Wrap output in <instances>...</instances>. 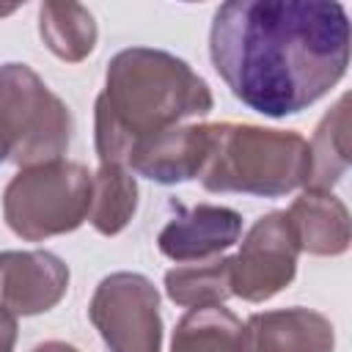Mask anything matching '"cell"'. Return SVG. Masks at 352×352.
I'll list each match as a JSON object with an SVG mask.
<instances>
[{"instance_id": "3", "label": "cell", "mask_w": 352, "mask_h": 352, "mask_svg": "<svg viewBox=\"0 0 352 352\" xmlns=\"http://www.w3.org/2000/svg\"><path fill=\"white\" fill-rule=\"evenodd\" d=\"M308 140L294 129L258 124H214V146L204 173L206 192L280 198L308 184Z\"/></svg>"}, {"instance_id": "20", "label": "cell", "mask_w": 352, "mask_h": 352, "mask_svg": "<svg viewBox=\"0 0 352 352\" xmlns=\"http://www.w3.org/2000/svg\"><path fill=\"white\" fill-rule=\"evenodd\" d=\"M6 160H8V151H6V143H3V140H0V165H3V162H6Z\"/></svg>"}, {"instance_id": "13", "label": "cell", "mask_w": 352, "mask_h": 352, "mask_svg": "<svg viewBox=\"0 0 352 352\" xmlns=\"http://www.w3.org/2000/svg\"><path fill=\"white\" fill-rule=\"evenodd\" d=\"M311 173L305 190L333 192L341 176L349 170V94H341L338 102L322 116L308 143Z\"/></svg>"}, {"instance_id": "18", "label": "cell", "mask_w": 352, "mask_h": 352, "mask_svg": "<svg viewBox=\"0 0 352 352\" xmlns=\"http://www.w3.org/2000/svg\"><path fill=\"white\" fill-rule=\"evenodd\" d=\"M16 316L0 305V352H14L16 346Z\"/></svg>"}, {"instance_id": "19", "label": "cell", "mask_w": 352, "mask_h": 352, "mask_svg": "<svg viewBox=\"0 0 352 352\" xmlns=\"http://www.w3.org/2000/svg\"><path fill=\"white\" fill-rule=\"evenodd\" d=\"M30 352H80V349L72 346V344H66V341H44V344L33 346Z\"/></svg>"}, {"instance_id": "9", "label": "cell", "mask_w": 352, "mask_h": 352, "mask_svg": "<svg viewBox=\"0 0 352 352\" xmlns=\"http://www.w3.org/2000/svg\"><path fill=\"white\" fill-rule=\"evenodd\" d=\"M69 292V267L50 250H0V305L14 316L52 311Z\"/></svg>"}, {"instance_id": "10", "label": "cell", "mask_w": 352, "mask_h": 352, "mask_svg": "<svg viewBox=\"0 0 352 352\" xmlns=\"http://www.w3.org/2000/svg\"><path fill=\"white\" fill-rule=\"evenodd\" d=\"M212 146L214 124H179L132 146L124 165L157 184H182L204 173Z\"/></svg>"}, {"instance_id": "17", "label": "cell", "mask_w": 352, "mask_h": 352, "mask_svg": "<svg viewBox=\"0 0 352 352\" xmlns=\"http://www.w3.org/2000/svg\"><path fill=\"white\" fill-rule=\"evenodd\" d=\"M162 283L168 300L182 308L223 305L231 297V256L173 267Z\"/></svg>"}, {"instance_id": "8", "label": "cell", "mask_w": 352, "mask_h": 352, "mask_svg": "<svg viewBox=\"0 0 352 352\" xmlns=\"http://www.w3.org/2000/svg\"><path fill=\"white\" fill-rule=\"evenodd\" d=\"M170 220L157 234V248L170 261H206L228 250L242 236V214L220 204L184 206L170 201Z\"/></svg>"}, {"instance_id": "16", "label": "cell", "mask_w": 352, "mask_h": 352, "mask_svg": "<svg viewBox=\"0 0 352 352\" xmlns=\"http://www.w3.org/2000/svg\"><path fill=\"white\" fill-rule=\"evenodd\" d=\"M138 179L126 165H99L91 182L88 223L102 236L121 234L138 212Z\"/></svg>"}, {"instance_id": "4", "label": "cell", "mask_w": 352, "mask_h": 352, "mask_svg": "<svg viewBox=\"0 0 352 352\" xmlns=\"http://www.w3.org/2000/svg\"><path fill=\"white\" fill-rule=\"evenodd\" d=\"M74 132L66 102L28 66H0V140L19 168L63 160Z\"/></svg>"}, {"instance_id": "12", "label": "cell", "mask_w": 352, "mask_h": 352, "mask_svg": "<svg viewBox=\"0 0 352 352\" xmlns=\"http://www.w3.org/2000/svg\"><path fill=\"white\" fill-rule=\"evenodd\" d=\"M292 234L300 253L311 256H344L352 242L349 209L336 192L305 190L286 209Z\"/></svg>"}, {"instance_id": "2", "label": "cell", "mask_w": 352, "mask_h": 352, "mask_svg": "<svg viewBox=\"0 0 352 352\" xmlns=\"http://www.w3.org/2000/svg\"><path fill=\"white\" fill-rule=\"evenodd\" d=\"M214 107L206 80L184 58L154 47L116 52L94 104V143L102 165H124L140 140L201 118Z\"/></svg>"}, {"instance_id": "1", "label": "cell", "mask_w": 352, "mask_h": 352, "mask_svg": "<svg viewBox=\"0 0 352 352\" xmlns=\"http://www.w3.org/2000/svg\"><path fill=\"white\" fill-rule=\"evenodd\" d=\"M349 38L336 0H228L212 16L209 60L245 107L286 118L344 80Z\"/></svg>"}, {"instance_id": "5", "label": "cell", "mask_w": 352, "mask_h": 352, "mask_svg": "<svg viewBox=\"0 0 352 352\" xmlns=\"http://www.w3.org/2000/svg\"><path fill=\"white\" fill-rule=\"evenodd\" d=\"M91 182L94 173L72 160L19 168L3 190V220L25 242L72 234L88 220Z\"/></svg>"}, {"instance_id": "6", "label": "cell", "mask_w": 352, "mask_h": 352, "mask_svg": "<svg viewBox=\"0 0 352 352\" xmlns=\"http://www.w3.org/2000/svg\"><path fill=\"white\" fill-rule=\"evenodd\" d=\"M88 319L107 352H162L160 292L140 272H110L94 289Z\"/></svg>"}, {"instance_id": "14", "label": "cell", "mask_w": 352, "mask_h": 352, "mask_svg": "<svg viewBox=\"0 0 352 352\" xmlns=\"http://www.w3.org/2000/svg\"><path fill=\"white\" fill-rule=\"evenodd\" d=\"M38 36L55 58L80 63L94 52L99 30L85 6L74 0H44L38 6Z\"/></svg>"}, {"instance_id": "15", "label": "cell", "mask_w": 352, "mask_h": 352, "mask_svg": "<svg viewBox=\"0 0 352 352\" xmlns=\"http://www.w3.org/2000/svg\"><path fill=\"white\" fill-rule=\"evenodd\" d=\"M170 352H248V333L226 305H201L176 322Z\"/></svg>"}, {"instance_id": "11", "label": "cell", "mask_w": 352, "mask_h": 352, "mask_svg": "<svg viewBox=\"0 0 352 352\" xmlns=\"http://www.w3.org/2000/svg\"><path fill=\"white\" fill-rule=\"evenodd\" d=\"M245 333L248 352H336L333 322L302 305L250 314Z\"/></svg>"}, {"instance_id": "7", "label": "cell", "mask_w": 352, "mask_h": 352, "mask_svg": "<svg viewBox=\"0 0 352 352\" xmlns=\"http://www.w3.org/2000/svg\"><path fill=\"white\" fill-rule=\"evenodd\" d=\"M300 248L289 217L280 209L261 214L245 234L236 256H231V297L245 302H267L292 286L297 275Z\"/></svg>"}]
</instances>
